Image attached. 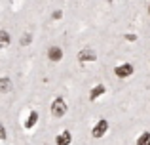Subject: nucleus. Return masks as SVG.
I'll return each mask as SVG.
<instances>
[{
	"mask_svg": "<svg viewBox=\"0 0 150 145\" xmlns=\"http://www.w3.org/2000/svg\"><path fill=\"white\" fill-rule=\"evenodd\" d=\"M67 111H69L67 101L63 99V97H55L53 103H51V116H55V119H63V116L67 115Z\"/></svg>",
	"mask_w": 150,
	"mask_h": 145,
	"instance_id": "f257e3e1",
	"label": "nucleus"
},
{
	"mask_svg": "<svg viewBox=\"0 0 150 145\" xmlns=\"http://www.w3.org/2000/svg\"><path fill=\"white\" fill-rule=\"evenodd\" d=\"M106 132H108V120H106V119H99V120H97V124L91 128V136H93V138H97V139L103 138Z\"/></svg>",
	"mask_w": 150,
	"mask_h": 145,
	"instance_id": "f03ea898",
	"label": "nucleus"
},
{
	"mask_svg": "<svg viewBox=\"0 0 150 145\" xmlns=\"http://www.w3.org/2000/svg\"><path fill=\"white\" fill-rule=\"evenodd\" d=\"M133 65L131 63H124V65H118L116 69H114V74H116L118 78H129L133 74Z\"/></svg>",
	"mask_w": 150,
	"mask_h": 145,
	"instance_id": "7ed1b4c3",
	"label": "nucleus"
},
{
	"mask_svg": "<svg viewBox=\"0 0 150 145\" xmlns=\"http://www.w3.org/2000/svg\"><path fill=\"white\" fill-rule=\"evenodd\" d=\"M95 59H97V54L89 48L78 52V61H80V63H91V61H95Z\"/></svg>",
	"mask_w": 150,
	"mask_h": 145,
	"instance_id": "20e7f679",
	"label": "nucleus"
},
{
	"mask_svg": "<svg viewBox=\"0 0 150 145\" xmlns=\"http://www.w3.org/2000/svg\"><path fill=\"white\" fill-rule=\"evenodd\" d=\"M48 59L53 61V63L61 61V59H63V50L59 48V46H51V48L48 50Z\"/></svg>",
	"mask_w": 150,
	"mask_h": 145,
	"instance_id": "39448f33",
	"label": "nucleus"
},
{
	"mask_svg": "<svg viewBox=\"0 0 150 145\" xmlns=\"http://www.w3.org/2000/svg\"><path fill=\"white\" fill-rule=\"evenodd\" d=\"M70 141H72V134H70L69 130H63L61 134L55 138V143L57 145H70Z\"/></svg>",
	"mask_w": 150,
	"mask_h": 145,
	"instance_id": "423d86ee",
	"label": "nucleus"
},
{
	"mask_svg": "<svg viewBox=\"0 0 150 145\" xmlns=\"http://www.w3.org/2000/svg\"><path fill=\"white\" fill-rule=\"evenodd\" d=\"M36 122H38V113L36 111H30L29 116H27V120H25V128H27V130H30V128L36 126Z\"/></svg>",
	"mask_w": 150,
	"mask_h": 145,
	"instance_id": "0eeeda50",
	"label": "nucleus"
},
{
	"mask_svg": "<svg viewBox=\"0 0 150 145\" xmlns=\"http://www.w3.org/2000/svg\"><path fill=\"white\" fill-rule=\"evenodd\" d=\"M105 92H106L105 84H97L95 88H93L91 92H89V99H91V101H93V99H97V97H101V96H103Z\"/></svg>",
	"mask_w": 150,
	"mask_h": 145,
	"instance_id": "6e6552de",
	"label": "nucleus"
},
{
	"mask_svg": "<svg viewBox=\"0 0 150 145\" xmlns=\"http://www.w3.org/2000/svg\"><path fill=\"white\" fill-rule=\"evenodd\" d=\"M10 90H11V80L8 76L0 78V92H2V94H8Z\"/></svg>",
	"mask_w": 150,
	"mask_h": 145,
	"instance_id": "1a4fd4ad",
	"label": "nucleus"
},
{
	"mask_svg": "<svg viewBox=\"0 0 150 145\" xmlns=\"http://www.w3.org/2000/svg\"><path fill=\"white\" fill-rule=\"evenodd\" d=\"M10 46V33L8 31H0V48H8Z\"/></svg>",
	"mask_w": 150,
	"mask_h": 145,
	"instance_id": "9d476101",
	"label": "nucleus"
},
{
	"mask_svg": "<svg viewBox=\"0 0 150 145\" xmlns=\"http://www.w3.org/2000/svg\"><path fill=\"white\" fill-rule=\"evenodd\" d=\"M135 145H150V132H143V134L139 136V139H137Z\"/></svg>",
	"mask_w": 150,
	"mask_h": 145,
	"instance_id": "9b49d317",
	"label": "nucleus"
},
{
	"mask_svg": "<svg viewBox=\"0 0 150 145\" xmlns=\"http://www.w3.org/2000/svg\"><path fill=\"white\" fill-rule=\"evenodd\" d=\"M30 40H33V34H30V33H25L21 36V46H29Z\"/></svg>",
	"mask_w": 150,
	"mask_h": 145,
	"instance_id": "f8f14e48",
	"label": "nucleus"
},
{
	"mask_svg": "<svg viewBox=\"0 0 150 145\" xmlns=\"http://www.w3.org/2000/svg\"><path fill=\"white\" fill-rule=\"evenodd\" d=\"M51 17H53L55 21H57V19H61V17H63V11H61V10H55V11H53V15H51Z\"/></svg>",
	"mask_w": 150,
	"mask_h": 145,
	"instance_id": "ddd939ff",
	"label": "nucleus"
},
{
	"mask_svg": "<svg viewBox=\"0 0 150 145\" xmlns=\"http://www.w3.org/2000/svg\"><path fill=\"white\" fill-rule=\"evenodd\" d=\"M4 139H6V128L0 124V141H4Z\"/></svg>",
	"mask_w": 150,
	"mask_h": 145,
	"instance_id": "4468645a",
	"label": "nucleus"
},
{
	"mask_svg": "<svg viewBox=\"0 0 150 145\" xmlns=\"http://www.w3.org/2000/svg\"><path fill=\"white\" fill-rule=\"evenodd\" d=\"M125 40H129V42H135V40H137V34H125Z\"/></svg>",
	"mask_w": 150,
	"mask_h": 145,
	"instance_id": "2eb2a0df",
	"label": "nucleus"
},
{
	"mask_svg": "<svg viewBox=\"0 0 150 145\" xmlns=\"http://www.w3.org/2000/svg\"><path fill=\"white\" fill-rule=\"evenodd\" d=\"M148 14H150V6H148Z\"/></svg>",
	"mask_w": 150,
	"mask_h": 145,
	"instance_id": "dca6fc26",
	"label": "nucleus"
},
{
	"mask_svg": "<svg viewBox=\"0 0 150 145\" xmlns=\"http://www.w3.org/2000/svg\"><path fill=\"white\" fill-rule=\"evenodd\" d=\"M108 2H114V0H108Z\"/></svg>",
	"mask_w": 150,
	"mask_h": 145,
	"instance_id": "f3484780",
	"label": "nucleus"
}]
</instances>
